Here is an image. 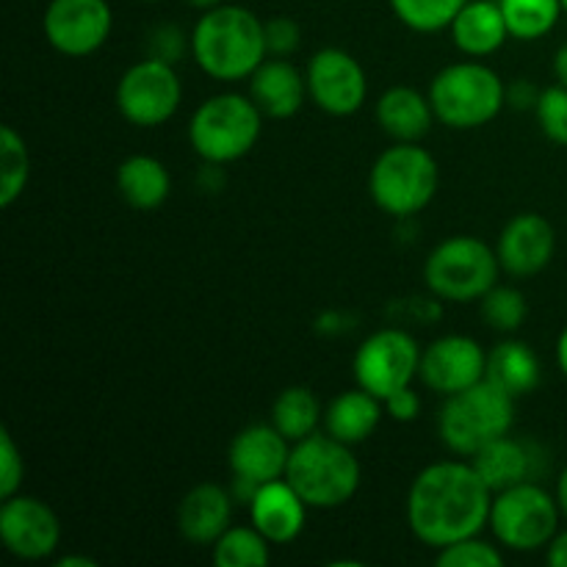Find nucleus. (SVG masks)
<instances>
[{
    "mask_svg": "<svg viewBox=\"0 0 567 567\" xmlns=\"http://www.w3.org/2000/svg\"><path fill=\"white\" fill-rule=\"evenodd\" d=\"M286 480L310 509H336L352 502L360 487V463L352 446L332 435H308L293 443Z\"/></svg>",
    "mask_w": 567,
    "mask_h": 567,
    "instance_id": "3",
    "label": "nucleus"
},
{
    "mask_svg": "<svg viewBox=\"0 0 567 567\" xmlns=\"http://www.w3.org/2000/svg\"><path fill=\"white\" fill-rule=\"evenodd\" d=\"M493 491L471 463L443 460L413 480L408 493L410 532L430 548L476 537L491 520Z\"/></svg>",
    "mask_w": 567,
    "mask_h": 567,
    "instance_id": "1",
    "label": "nucleus"
},
{
    "mask_svg": "<svg viewBox=\"0 0 567 567\" xmlns=\"http://www.w3.org/2000/svg\"><path fill=\"white\" fill-rule=\"evenodd\" d=\"M559 515L563 509L557 496L529 480L504 487L493 496L487 526L498 546L507 551H537L557 537Z\"/></svg>",
    "mask_w": 567,
    "mask_h": 567,
    "instance_id": "8",
    "label": "nucleus"
},
{
    "mask_svg": "<svg viewBox=\"0 0 567 567\" xmlns=\"http://www.w3.org/2000/svg\"><path fill=\"white\" fill-rule=\"evenodd\" d=\"M97 563H94V559H89V557H64V559H59V563H55V567H94Z\"/></svg>",
    "mask_w": 567,
    "mask_h": 567,
    "instance_id": "43",
    "label": "nucleus"
},
{
    "mask_svg": "<svg viewBox=\"0 0 567 567\" xmlns=\"http://www.w3.org/2000/svg\"><path fill=\"white\" fill-rule=\"evenodd\" d=\"M321 419H324V413H321L319 399L302 385L286 388L277 396L275 408H271V424L291 443H299L308 435H313Z\"/></svg>",
    "mask_w": 567,
    "mask_h": 567,
    "instance_id": "27",
    "label": "nucleus"
},
{
    "mask_svg": "<svg viewBox=\"0 0 567 567\" xmlns=\"http://www.w3.org/2000/svg\"><path fill=\"white\" fill-rule=\"evenodd\" d=\"M480 305L487 324L498 332H515L526 321V313H529L524 293L509 286H493L480 299Z\"/></svg>",
    "mask_w": 567,
    "mask_h": 567,
    "instance_id": "32",
    "label": "nucleus"
},
{
    "mask_svg": "<svg viewBox=\"0 0 567 567\" xmlns=\"http://www.w3.org/2000/svg\"><path fill=\"white\" fill-rule=\"evenodd\" d=\"M515 421V399L507 396L491 380H482L465 391L446 396L437 419V432L449 452L474 457L482 446L509 435Z\"/></svg>",
    "mask_w": 567,
    "mask_h": 567,
    "instance_id": "6",
    "label": "nucleus"
},
{
    "mask_svg": "<svg viewBox=\"0 0 567 567\" xmlns=\"http://www.w3.org/2000/svg\"><path fill=\"white\" fill-rule=\"evenodd\" d=\"M554 72H557V81L567 86V44L563 50L557 53V59H554Z\"/></svg>",
    "mask_w": 567,
    "mask_h": 567,
    "instance_id": "40",
    "label": "nucleus"
},
{
    "mask_svg": "<svg viewBox=\"0 0 567 567\" xmlns=\"http://www.w3.org/2000/svg\"><path fill=\"white\" fill-rule=\"evenodd\" d=\"M471 465L476 468V474L485 480V485L493 493L504 491V487L520 485V482H529L532 471H535V457H532V449L526 443L515 441V437L502 435L496 441H491L487 446H482L480 452L471 457Z\"/></svg>",
    "mask_w": 567,
    "mask_h": 567,
    "instance_id": "24",
    "label": "nucleus"
},
{
    "mask_svg": "<svg viewBox=\"0 0 567 567\" xmlns=\"http://www.w3.org/2000/svg\"><path fill=\"white\" fill-rule=\"evenodd\" d=\"M487 374V354L480 341L468 336H443L421 352L419 377L430 391L454 396L476 385Z\"/></svg>",
    "mask_w": 567,
    "mask_h": 567,
    "instance_id": "15",
    "label": "nucleus"
},
{
    "mask_svg": "<svg viewBox=\"0 0 567 567\" xmlns=\"http://www.w3.org/2000/svg\"><path fill=\"white\" fill-rule=\"evenodd\" d=\"M192 6H197V9H214V6H219L221 0H188Z\"/></svg>",
    "mask_w": 567,
    "mask_h": 567,
    "instance_id": "44",
    "label": "nucleus"
},
{
    "mask_svg": "<svg viewBox=\"0 0 567 567\" xmlns=\"http://www.w3.org/2000/svg\"><path fill=\"white\" fill-rule=\"evenodd\" d=\"M269 546L255 526H230L210 548L216 567H264L271 559Z\"/></svg>",
    "mask_w": 567,
    "mask_h": 567,
    "instance_id": "29",
    "label": "nucleus"
},
{
    "mask_svg": "<svg viewBox=\"0 0 567 567\" xmlns=\"http://www.w3.org/2000/svg\"><path fill=\"white\" fill-rule=\"evenodd\" d=\"M116 186L131 208L155 210L169 197L172 177L166 166L153 155H131L116 169Z\"/></svg>",
    "mask_w": 567,
    "mask_h": 567,
    "instance_id": "25",
    "label": "nucleus"
},
{
    "mask_svg": "<svg viewBox=\"0 0 567 567\" xmlns=\"http://www.w3.org/2000/svg\"><path fill=\"white\" fill-rule=\"evenodd\" d=\"M437 120L430 97L413 86H393L377 103V122L396 142H419Z\"/></svg>",
    "mask_w": 567,
    "mask_h": 567,
    "instance_id": "23",
    "label": "nucleus"
},
{
    "mask_svg": "<svg viewBox=\"0 0 567 567\" xmlns=\"http://www.w3.org/2000/svg\"><path fill=\"white\" fill-rule=\"evenodd\" d=\"M557 249V233L540 214H518L498 236V264L513 277H532L546 269Z\"/></svg>",
    "mask_w": 567,
    "mask_h": 567,
    "instance_id": "17",
    "label": "nucleus"
},
{
    "mask_svg": "<svg viewBox=\"0 0 567 567\" xmlns=\"http://www.w3.org/2000/svg\"><path fill=\"white\" fill-rule=\"evenodd\" d=\"M42 28L50 48L83 59L103 48L114 28V14L109 0H50Z\"/></svg>",
    "mask_w": 567,
    "mask_h": 567,
    "instance_id": "12",
    "label": "nucleus"
},
{
    "mask_svg": "<svg viewBox=\"0 0 567 567\" xmlns=\"http://www.w3.org/2000/svg\"><path fill=\"white\" fill-rule=\"evenodd\" d=\"M487 380L507 396H526L540 382V360L524 341H502L487 354Z\"/></svg>",
    "mask_w": 567,
    "mask_h": 567,
    "instance_id": "26",
    "label": "nucleus"
},
{
    "mask_svg": "<svg viewBox=\"0 0 567 567\" xmlns=\"http://www.w3.org/2000/svg\"><path fill=\"white\" fill-rule=\"evenodd\" d=\"M557 502H559V509H563V515L567 518V468L557 480Z\"/></svg>",
    "mask_w": 567,
    "mask_h": 567,
    "instance_id": "42",
    "label": "nucleus"
},
{
    "mask_svg": "<svg viewBox=\"0 0 567 567\" xmlns=\"http://www.w3.org/2000/svg\"><path fill=\"white\" fill-rule=\"evenodd\" d=\"M352 369L358 385L385 402L391 393L413 385L421 369V349L410 332L385 327L360 343Z\"/></svg>",
    "mask_w": 567,
    "mask_h": 567,
    "instance_id": "11",
    "label": "nucleus"
},
{
    "mask_svg": "<svg viewBox=\"0 0 567 567\" xmlns=\"http://www.w3.org/2000/svg\"><path fill=\"white\" fill-rule=\"evenodd\" d=\"M385 413L391 415L393 421H399V424H408V421H415L421 413V396L413 391V385L402 388V391L391 393V396L385 399Z\"/></svg>",
    "mask_w": 567,
    "mask_h": 567,
    "instance_id": "37",
    "label": "nucleus"
},
{
    "mask_svg": "<svg viewBox=\"0 0 567 567\" xmlns=\"http://www.w3.org/2000/svg\"><path fill=\"white\" fill-rule=\"evenodd\" d=\"M266 22L244 6H214L192 31L194 61L216 81L249 78L266 59Z\"/></svg>",
    "mask_w": 567,
    "mask_h": 567,
    "instance_id": "2",
    "label": "nucleus"
},
{
    "mask_svg": "<svg viewBox=\"0 0 567 567\" xmlns=\"http://www.w3.org/2000/svg\"><path fill=\"white\" fill-rule=\"evenodd\" d=\"M563 9H565V14H567V0H563Z\"/></svg>",
    "mask_w": 567,
    "mask_h": 567,
    "instance_id": "45",
    "label": "nucleus"
},
{
    "mask_svg": "<svg viewBox=\"0 0 567 567\" xmlns=\"http://www.w3.org/2000/svg\"><path fill=\"white\" fill-rule=\"evenodd\" d=\"M288 437L275 424H255L238 432L230 443V471L241 485L260 487L271 480H282L291 457Z\"/></svg>",
    "mask_w": 567,
    "mask_h": 567,
    "instance_id": "16",
    "label": "nucleus"
},
{
    "mask_svg": "<svg viewBox=\"0 0 567 567\" xmlns=\"http://www.w3.org/2000/svg\"><path fill=\"white\" fill-rule=\"evenodd\" d=\"M233 502L227 491L214 482L192 487L177 507V529L194 546H214L230 529Z\"/></svg>",
    "mask_w": 567,
    "mask_h": 567,
    "instance_id": "19",
    "label": "nucleus"
},
{
    "mask_svg": "<svg viewBox=\"0 0 567 567\" xmlns=\"http://www.w3.org/2000/svg\"><path fill=\"white\" fill-rule=\"evenodd\" d=\"M144 3H153V0H144Z\"/></svg>",
    "mask_w": 567,
    "mask_h": 567,
    "instance_id": "46",
    "label": "nucleus"
},
{
    "mask_svg": "<svg viewBox=\"0 0 567 567\" xmlns=\"http://www.w3.org/2000/svg\"><path fill=\"white\" fill-rule=\"evenodd\" d=\"M507 100L513 105H518V109H535L537 100H540V94H537L526 81H518L507 89Z\"/></svg>",
    "mask_w": 567,
    "mask_h": 567,
    "instance_id": "38",
    "label": "nucleus"
},
{
    "mask_svg": "<svg viewBox=\"0 0 567 567\" xmlns=\"http://www.w3.org/2000/svg\"><path fill=\"white\" fill-rule=\"evenodd\" d=\"M468 0H391V9L408 28L421 33L443 31Z\"/></svg>",
    "mask_w": 567,
    "mask_h": 567,
    "instance_id": "31",
    "label": "nucleus"
},
{
    "mask_svg": "<svg viewBox=\"0 0 567 567\" xmlns=\"http://www.w3.org/2000/svg\"><path fill=\"white\" fill-rule=\"evenodd\" d=\"M308 509L286 476L255 487L249 496V520L271 546H288L297 540L308 520Z\"/></svg>",
    "mask_w": 567,
    "mask_h": 567,
    "instance_id": "18",
    "label": "nucleus"
},
{
    "mask_svg": "<svg viewBox=\"0 0 567 567\" xmlns=\"http://www.w3.org/2000/svg\"><path fill=\"white\" fill-rule=\"evenodd\" d=\"M308 94V78L286 59H264V64L249 75V97L271 120L297 114Z\"/></svg>",
    "mask_w": 567,
    "mask_h": 567,
    "instance_id": "20",
    "label": "nucleus"
},
{
    "mask_svg": "<svg viewBox=\"0 0 567 567\" xmlns=\"http://www.w3.org/2000/svg\"><path fill=\"white\" fill-rule=\"evenodd\" d=\"M441 567H502L504 554L493 543L480 540V537H465V540L452 543L437 554Z\"/></svg>",
    "mask_w": 567,
    "mask_h": 567,
    "instance_id": "33",
    "label": "nucleus"
},
{
    "mask_svg": "<svg viewBox=\"0 0 567 567\" xmlns=\"http://www.w3.org/2000/svg\"><path fill=\"white\" fill-rule=\"evenodd\" d=\"M535 114L537 122H540V131L554 144L567 147V86L557 83V86L543 89L540 100L535 105Z\"/></svg>",
    "mask_w": 567,
    "mask_h": 567,
    "instance_id": "34",
    "label": "nucleus"
},
{
    "mask_svg": "<svg viewBox=\"0 0 567 567\" xmlns=\"http://www.w3.org/2000/svg\"><path fill=\"white\" fill-rule=\"evenodd\" d=\"M310 100L332 116H349L363 109L369 81L352 53L341 48H324L308 64Z\"/></svg>",
    "mask_w": 567,
    "mask_h": 567,
    "instance_id": "13",
    "label": "nucleus"
},
{
    "mask_svg": "<svg viewBox=\"0 0 567 567\" xmlns=\"http://www.w3.org/2000/svg\"><path fill=\"white\" fill-rule=\"evenodd\" d=\"M437 186V161L415 142H396V147H388L374 161L369 175L371 199L399 219L424 210L435 197Z\"/></svg>",
    "mask_w": 567,
    "mask_h": 567,
    "instance_id": "7",
    "label": "nucleus"
},
{
    "mask_svg": "<svg viewBox=\"0 0 567 567\" xmlns=\"http://www.w3.org/2000/svg\"><path fill=\"white\" fill-rule=\"evenodd\" d=\"M299 25L291 20V17H271L266 22V48L277 55H288L299 48Z\"/></svg>",
    "mask_w": 567,
    "mask_h": 567,
    "instance_id": "36",
    "label": "nucleus"
},
{
    "mask_svg": "<svg viewBox=\"0 0 567 567\" xmlns=\"http://www.w3.org/2000/svg\"><path fill=\"white\" fill-rule=\"evenodd\" d=\"M183 83L166 59L136 61L127 66L116 86V105L122 116L136 127H158L177 114Z\"/></svg>",
    "mask_w": 567,
    "mask_h": 567,
    "instance_id": "10",
    "label": "nucleus"
},
{
    "mask_svg": "<svg viewBox=\"0 0 567 567\" xmlns=\"http://www.w3.org/2000/svg\"><path fill=\"white\" fill-rule=\"evenodd\" d=\"M557 363L563 369V374L567 377V327L559 332V341H557Z\"/></svg>",
    "mask_w": 567,
    "mask_h": 567,
    "instance_id": "41",
    "label": "nucleus"
},
{
    "mask_svg": "<svg viewBox=\"0 0 567 567\" xmlns=\"http://www.w3.org/2000/svg\"><path fill=\"white\" fill-rule=\"evenodd\" d=\"M498 252L476 236H452L437 244L424 266V280L437 299L474 302L498 280Z\"/></svg>",
    "mask_w": 567,
    "mask_h": 567,
    "instance_id": "9",
    "label": "nucleus"
},
{
    "mask_svg": "<svg viewBox=\"0 0 567 567\" xmlns=\"http://www.w3.org/2000/svg\"><path fill=\"white\" fill-rule=\"evenodd\" d=\"M264 131V111L252 97L225 92L214 94L194 111L188 122V142L208 164H233L258 144Z\"/></svg>",
    "mask_w": 567,
    "mask_h": 567,
    "instance_id": "5",
    "label": "nucleus"
},
{
    "mask_svg": "<svg viewBox=\"0 0 567 567\" xmlns=\"http://www.w3.org/2000/svg\"><path fill=\"white\" fill-rule=\"evenodd\" d=\"M449 28H452V39L460 53L471 59H485L496 53L509 37L502 6L493 0H468Z\"/></svg>",
    "mask_w": 567,
    "mask_h": 567,
    "instance_id": "21",
    "label": "nucleus"
},
{
    "mask_svg": "<svg viewBox=\"0 0 567 567\" xmlns=\"http://www.w3.org/2000/svg\"><path fill=\"white\" fill-rule=\"evenodd\" d=\"M0 540L6 551L25 563L48 559L61 543V524L53 509L33 496L3 498L0 507Z\"/></svg>",
    "mask_w": 567,
    "mask_h": 567,
    "instance_id": "14",
    "label": "nucleus"
},
{
    "mask_svg": "<svg viewBox=\"0 0 567 567\" xmlns=\"http://www.w3.org/2000/svg\"><path fill=\"white\" fill-rule=\"evenodd\" d=\"M382 399L369 393L365 388L358 385V391H343L327 404L324 410V430L336 441L347 443V446H358V443L369 441L374 430L382 421Z\"/></svg>",
    "mask_w": 567,
    "mask_h": 567,
    "instance_id": "22",
    "label": "nucleus"
},
{
    "mask_svg": "<svg viewBox=\"0 0 567 567\" xmlns=\"http://www.w3.org/2000/svg\"><path fill=\"white\" fill-rule=\"evenodd\" d=\"M22 474H25V465H22L20 449L9 430H0V498L17 496Z\"/></svg>",
    "mask_w": 567,
    "mask_h": 567,
    "instance_id": "35",
    "label": "nucleus"
},
{
    "mask_svg": "<svg viewBox=\"0 0 567 567\" xmlns=\"http://www.w3.org/2000/svg\"><path fill=\"white\" fill-rule=\"evenodd\" d=\"M430 103L443 125L454 131H474L498 116L507 103V86L482 61H457L432 78Z\"/></svg>",
    "mask_w": 567,
    "mask_h": 567,
    "instance_id": "4",
    "label": "nucleus"
},
{
    "mask_svg": "<svg viewBox=\"0 0 567 567\" xmlns=\"http://www.w3.org/2000/svg\"><path fill=\"white\" fill-rule=\"evenodd\" d=\"M507 20L509 37L520 42H535L548 37L563 14V0H498Z\"/></svg>",
    "mask_w": 567,
    "mask_h": 567,
    "instance_id": "28",
    "label": "nucleus"
},
{
    "mask_svg": "<svg viewBox=\"0 0 567 567\" xmlns=\"http://www.w3.org/2000/svg\"><path fill=\"white\" fill-rule=\"evenodd\" d=\"M28 175H31V161H28V147L20 133L11 125L0 131V205L9 208L14 199L25 192Z\"/></svg>",
    "mask_w": 567,
    "mask_h": 567,
    "instance_id": "30",
    "label": "nucleus"
},
{
    "mask_svg": "<svg viewBox=\"0 0 567 567\" xmlns=\"http://www.w3.org/2000/svg\"><path fill=\"white\" fill-rule=\"evenodd\" d=\"M546 559L551 567H567V532H557V537L548 543Z\"/></svg>",
    "mask_w": 567,
    "mask_h": 567,
    "instance_id": "39",
    "label": "nucleus"
}]
</instances>
